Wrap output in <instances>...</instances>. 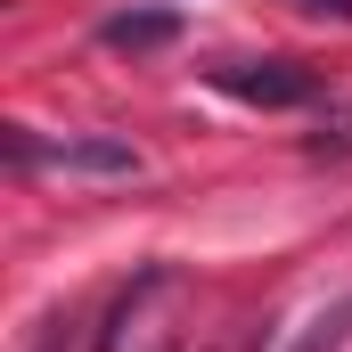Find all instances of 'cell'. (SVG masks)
Listing matches in <instances>:
<instances>
[{"label": "cell", "instance_id": "obj_2", "mask_svg": "<svg viewBox=\"0 0 352 352\" xmlns=\"http://www.w3.org/2000/svg\"><path fill=\"white\" fill-rule=\"evenodd\" d=\"M213 82L230 90V98H246V107H303V98L320 90L303 66H287V58H238V66H213Z\"/></svg>", "mask_w": 352, "mask_h": 352}, {"label": "cell", "instance_id": "obj_3", "mask_svg": "<svg viewBox=\"0 0 352 352\" xmlns=\"http://www.w3.org/2000/svg\"><path fill=\"white\" fill-rule=\"evenodd\" d=\"M98 41H107V50H131V58L173 50L180 41V8H115V16L98 25Z\"/></svg>", "mask_w": 352, "mask_h": 352}, {"label": "cell", "instance_id": "obj_4", "mask_svg": "<svg viewBox=\"0 0 352 352\" xmlns=\"http://www.w3.org/2000/svg\"><path fill=\"white\" fill-rule=\"evenodd\" d=\"M303 8H320V16H344V25H352V0H303Z\"/></svg>", "mask_w": 352, "mask_h": 352}, {"label": "cell", "instance_id": "obj_1", "mask_svg": "<svg viewBox=\"0 0 352 352\" xmlns=\"http://www.w3.org/2000/svg\"><path fill=\"white\" fill-rule=\"evenodd\" d=\"M8 156L16 164H50V173H82V180H131L140 173V148L131 140H107V131H8Z\"/></svg>", "mask_w": 352, "mask_h": 352}]
</instances>
